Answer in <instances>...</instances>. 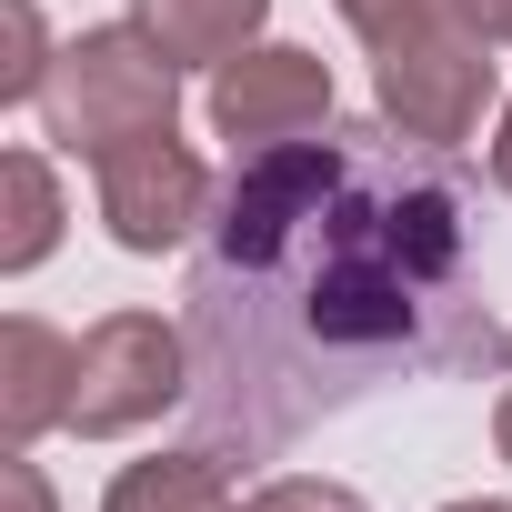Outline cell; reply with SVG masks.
Segmentation results:
<instances>
[{
  "instance_id": "cell-6",
  "label": "cell",
  "mask_w": 512,
  "mask_h": 512,
  "mask_svg": "<svg viewBox=\"0 0 512 512\" xmlns=\"http://www.w3.org/2000/svg\"><path fill=\"white\" fill-rule=\"evenodd\" d=\"M101 171V221L121 251H181L201 221H211V171L191 161V141L151 131V141H121Z\"/></svg>"
},
{
  "instance_id": "cell-9",
  "label": "cell",
  "mask_w": 512,
  "mask_h": 512,
  "mask_svg": "<svg viewBox=\"0 0 512 512\" xmlns=\"http://www.w3.org/2000/svg\"><path fill=\"white\" fill-rule=\"evenodd\" d=\"M262 11L272 0H131V21L191 71V61H231V51H251V31H262Z\"/></svg>"
},
{
  "instance_id": "cell-5",
  "label": "cell",
  "mask_w": 512,
  "mask_h": 512,
  "mask_svg": "<svg viewBox=\"0 0 512 512\" xmlns=\"http://www.w3.org/2000/svg\"><path fill=\"white\" fill-rule=\"evenodd\" d=\"M211 131L231 151H272V141H312L332 131V71L292 41H251L211 71Z\"/></svg>"
},
{
  "instance_id": "cell-15",
  "label": "cell",
  "mask_w": 512,
  "mask_h": 512,
  "mask_svg": "<svg viewBox=\"0 0 512 512\" xmlns=\"http://www.w3.org/2000/svg\"><path fill=\"white\" fill-rule=\"evenodd\" d=\"M472 21H482V41H512V0H472Z\"/></svg>"
},
{
  "instance_id": "cell-18",
  "label": "cell",
  "mask_w": 512,
  "mask_h": 512,
  "mask_svg": "<svg viewBox=\"0 0 512 512\" xmlns=\"http://www.w3.org/2000/svg\"><path fill=\"white\" fill-rule=\"evenodd\" d=\"M442 512H512V502H442Z\"/></svg>"
},
{
  "instance_id": "cell-13",
  "label": "cell",
  "mask_w": 512,
  "mask_h": 512,
  "mask_svg": "<svg viewBox=\"0 0 512 512\" xmlns=\"http://www.w3.org/2000/svg\"><path fill=\"white\" fill-rule=\"evenodd\" d=\"M231 512H372L352 482H322V472H282V482H262L251 502H231Z\"/></svg>"
},
{
  "instance_id": "cell-1",
  "label": "cell",
  "mask_w": 512,
  "mask_h": 512,
  "mask_svg": "<svg viewBox=\"0 0 512 512\" xmlns=\"http://www.w3.org/2000/svg\"><path fill=\"white\" fill-rule=\"evenodd\" d=\"M462 191L432 161H402L382 131L272 141L231 171L211 262L191 282V332L211 382H292V412L372 392L392 362L442 372L492 352V322H462Z\"/></svg>"
},
{
  "instance_id": "cell-14",
  "label": "cell",
  "mask_w": 512,
  "mask_h": 512,
  "mask_svg": "<svg viewBox=\"0 0 512 512\" xmlns=\"http://www.w3.org/2000/svg\"><path fill=\"white\" fill-rule=\"evenodd\" d=\"M0 492H11V512H51V482H41V462H31V452L0 462Z\"/></svg>"
},
{
  "instance_id": "cell-11",
  "label": "cell",
  "mask_w": 512,
  "mask_h": 512,
  "mask_svg": "<svg viewBox=\"0 0 512 512\" xmlns=\"http://www.w3.org/2000/svg\"><path fill=\"white\" fill-rule=\"evenodd\" d=\"M342 21H352L372 51L442 41V31H482V21H472V0H342Z\"/></svg>"
},
{
  "instance_id": "cell-10",
  "label": "cell",
  "mask_w": 512,
  "mask_h": 512,
  "mask_svg": "<svg viewBox=\"0 0 512 512\" xmlns=\"http://www.w3.org/2000/svg\"><path fill=\"white\" fill-rule=\"evenodd\" d=\"M0 201H11V221H0V272L51 262V241H61V181H51V161L11 151V161H0Z\"/></svg>"
},
{
  "instance_id": "cell-17",
  "label": "cell",
  "mask_w": 512,
  "mask_h": 512,
  "mask_svg": "<svg viewBox=\"0 0 512 512\" xmlns=\"http://www.w3.org/2000/svg\"><path fill=\"white\" fill-rule=\"evenodd\" d=\"M492 442H502V462H512V392H502V412H492Z\"/></svg>"
},
{
  "instance_id": "cell-3",
  "label": "cell",
  "mask_w": 512,
  "mask_h": 512,
  "mask_svg": "<svg viewBox=\"0 0 512 512\" xmlns=\"http://www.w3.org/2000/svg\"><path fill=\"white\" fill-rule=\"evenodd\" d=\"M181 392H191V342H181L161 312H111V322L81 332V362H71V432H81V442L141 432V422H161Z\"/></svg>"
},
{
  "instance_id": "cell-7",
  "label": "cell",
  "mask_w": 512,
  "mask_h": 512,
  "mask_svg": "<svg viewBox=\"0 0 512 512\" xmlns=\"http://www.w3.org/2000/svg\"><path fill=\"white\" fill-rule=\"evenodd\" d=\"M71 362H81V342H61L51 322H31V312L0 322V442L11 452H31L51 422H71Z\"/></svg>"
},
{
  "instance_id": "cell-12",
  "label": "cell",
  "mask_w": 512,
  "mask_h": 512,
  "mask_svg": "<svg viewBox=\"0 0 512 512\" xmlns=\"http://www.w3.org/2000/svg\"><path fill=\"white\" fill-rule=\"evenodd\" d=\"M0 31H11V61H0V101H41V81H51V41H41V11L31 0H0Z\"/></svg>"
},
{
  "instance_id": "cell-8",
  "label": "cell",
  "mask_w": 512,
  "mask_h": 512,
  "mask_svg": "<svg viewBox=\"0 0 512 512\" xmlns=\"http://www.w3.org/2000/svg\"><path fill=\"white\" fill-rule=\"evenodd\" d=\"M101 512H231V462L221 452H151L121 462Z\"/></svg>"
},
{
  "instance_id": "cell-2",
  "label": "cell",
  "mask_w": 512,
  "mask_h": 512,
  "mask_svg": "<svg viewBox=\"0 0 512 512\" xmlns=\"http://www.w3.org/2000/svg\"><path fill=\"white\" fill-rule=\"evenodd\" d=\"M171 111H181V61H171L141 21H111V31L61 41V61H51V81H41V131H51L71 161H111L121 141L171 131Z\"/></svg>"
},
{
  "instance_id": "cell-16",
  "label": "cell",
  "mask_w": 512,
  "mask_h": 512,
  "mask_svg": "<svg viewBox=\"0 0 512 512\" xmlns=\"http://www.w3.org/2000/svg\"><path fill=\"white\" fill-rule=\"evenodd\" d=\"M492 181L512 191V101H502V131H492Z\"/></svg>"
},
{
  "instance_id": "cell-4",
  "label": "cell",
  "mask_w": 512,
  "mask_h": 512,
  "mask_svg": "<svg viewBox=\"0 0 512 512\" xmlns=\"http://www.w3.org/2000/svg\"><path fill=\"white\" fill-rule=\"evenodd\" d=\"M372 101L402 141H472L482 131V101H492V41L482 31H442V41H402V51H372Z\"/></svg>"
}]
</instances>
